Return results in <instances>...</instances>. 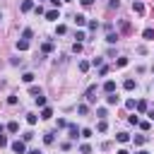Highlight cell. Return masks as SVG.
Here are the masks:
<instances>
[{
    "mask_svg": "<svg viewBox=\"0 0 154 154\" xmlns=\"http://www.w3.org/2000/svg\"><path fill=\"white\" fill-rule=\"evenodd\" d=\"M12 152H17V154H26V144H24V140L12 142Z\"/></svg>",
    "mask_w": 154,
    "mask_h": 154,
    "instance_id": "6da1fadb",
    "label": "cell"
},
{
    "mask_svg": "<svg viewBox=\"0 0 154 154\" xmlns=\"http://www.w3.org/2000/svg\"><path fill=\"white\" fill-rule=\"evenodd\" d=\"M103 91H106V94H113V91H116V82H113V79H108V82L103 84Z\"/></svg>",
    "mask_w": 154,
    "mask_h": 154,
    "instance_id": "7a4b0ae2",
    "label": "cell"
},
{
    "mask_svg": "<svg viewBox=\"0 0 154 154\" xmlns=\"http://www.w3.org/2000/svg\"><path fill=\"white\" fill-rule=\"evenodd\" d=\"M132 10H135L137 14H142V12H144V5H142L140 0H132Z\"/></svg>",
    "mask_w": 154,
    "mask_h": 154,
    "instance_id": "3957f363",
    "label": "cell"
},
{
    "mask_svg": "<svg viewBox=\"0 0 154 154\" xmlns=\"http://www.w3.org/2000/svg\"><path fill=\"white\" fill-rule=\"evenodd\" d=\"M58 17H60V12H58V10H48V12H46V19H51V22H55Z\"/></svg>",
    "mask_w": 154,
    "mask_h": 154,
    "instance_id": "277c9868",
    "label": "cell"
},
{
    "mask_svg": "<svg viewBox=\"0 0 154 154\" xmlns=\"http://www.w3.org/2000/svg\"><path fill=\"white\" fill-rule=\"evenodd\" d=\"M67 137H72V140H77V135H79V130H77V125H67Z\"/></svg>",
    "mask_w": 154,
    "mask_h": 154,
    "instance_id": "5b68a950",
    "label": "cell"
},
{
    "mask_svg": "<svg viewBox=\"0 0 154 154\" xmlns=\"http://www.w3.org/2000/svg\"><path fill=\"white\" fill-rule=\"evenodd\" d=\"M75 24H77V26H84V24H87V17H84V14H75Z\"/></svg>",
    "mask_w": 154,
    "mask_h": 154,
    "instance_id": "8992f818",
    "label": "cell"
},
{
    "mask_svg": "<svg viewBox=\"0 0 154 154\" xmlns=\"http://www.w3.org/2000/svg\"><path fill=\"white\" fill-rule=\"evenodd\" d=\"M118 101H120V99H118V96H116V91H113V94H108V96H106V103H111V106H116V103H118Z\"/></svg>",
    "mask_w": 154,
    "mask_h": 154,
    "instance_id": "52a82bcc",
    "label": "cell"
},
{
    "mask_svg": "<svg viewBox=\"0 0 154 154\" xmlns=\"http://www.w3.org/2000/svg\"><path fill=\"white\" fill-rule=\"evenodd\" d=\"M29 10H34V2L31 0H24L22 2V12H29Z\"/></svg>",
    "mask_w": 154,
    "mask_h": 154,
    "instance_id": "ba28073f",
    "label": "cell"
},
{
    "mask_svg": "<svg viewBox=\"0 0 154 154\" xmlns=\"http://www.w3.org/2000/svg\"><path fill=\"white\" fill-rule=\"evenodd\" d=\"M26 48H29V41H26V38L17 41V51H26Z\"/></svg>",
    "mask_w": 154,
    "mask_h": 154,
    "instance_id": "9c48e42d",
    "label": "cell"
},
{
    "mask_svg": "<svg viewBox=\"0 0 154 154\" xmlns=\"http://www.w3.org/2000/svg\"><path fill=\"white\" fill-rule=\"evenodd\" d=\"M147 41H154V29H144V34H142Z\"/></svg>",
    "mask_w": 154,
    "mask_h": 154,
    "instance_id": "30bf717a",
    "label": "cell"
},
{
    "mask_svg": "<svg viewBox=\"0 0 154 154\" xmlns=\"http://www.w3.org/2000/svg\"><path fill=\"white\" fill-rule=\"evenodd\" d=\"M106 41H108V43H116V41H118V34L108 31V34H106Z\"/></svg>",
    "mask_w": 154,
    "mask_h": 154,
    "instance_id": "8fae6325",
    "label": "cell"
},
{
    "mask_svg": "<svg viewBox=\"0 0 154 154\" xmlns=\"http://www.w3.org/2000/svg\"><path fill=\"white\" fill-rule=\"evenodd\" d=\"M135 84H137L135 79H125V82H123V87H125L128 91H130V89H135Z\"/></svg>",
    "mask_w": 154,
    "mask_h": 154,
    "instance_id": "7c38bea8",
    "label": "cell"
},
{
    "mask_svg": "<svg viewBox=\"0 0 154 154\" xmlns=\"http://www.w3.org/2000/svg\"><path fill=\"white\" fill-rule=\"evenodd\" d=\"M36 120H38V116H34V113H26V123H29V125H36Z\"/></svg>",
    "mask_w": 154,
    "mask_h": 154,
    "instance_id": "4fadbf2b",
    "label": "cell"
},
{
    "mask_svg": "<svg viewBox=\"0 0 154 154\" xmlns=\"http://www.w3.org/2000/svg\"><path fill=\"white\" fill-rule=\"evenodd\" d=\"M53 135H55V132H46V135H43V142H46V144H53V140H55Z\"/></svg>",
    "mask_w": 154,
    "mask_h": 154,
    "instance_id": "5bb4252c",
    "label": "cell"
},
{
    "mask_svg": "<svg viewBox=\"0 0 154 154\" xmlns=\"http://www.w3.org/2000/svg\"><path fill=\"white\" fill-rule=\"evenodd\" d=\"M51 116H53V111H51V108H43V111H41V118H43V120H48Z\"/></svg>",
    "mask_w": 154,
    "mask_h": 154,
    "instance_id": "9a60e30c",
    "label": "cell"
},
{
    "mask_svg": "<svg viewBox=\"0 0 154 154\" xmlns=\"http://www.w3.org/2000/svg\"><path fill=\"white\" fill-rule=\"evenodd\" d=\"M106 128H108V125H106V120L101 118V120H99V125H96V130H99V132H106Z\"/></svg>",
    "mask_w": 154,
    "mask_h": 154,
    "instance_id": "2e32d148",
    "label": "cell"
},
{
    "mask_svg": "<svg viewBox=\"0 0 154 154\" xmlns=\"http://www.w3.org/2000/svg\"><path fill=\"white\" fill-rule=\"evenodd\" d=\"M7 130H10V132H17V130H19V123H14V120L7 123Z\"/></svg>",
    "mask_w": 154,
    "mask_h": 154,
    "instance_id": "e0dca14e",
    "label": "cell"
},
{
    "mask_svg": "<svg viewBox=\"0 0 154 154\" xmlns=\"http://www.w3.org/2000/svg\"><path fill=\"white\" fill-rule=\"evenodd\" d=\"M31 36H34V31H31V29H24V31H22V38H26V41H29Z\"/></svg>",
    "mask_w": 154,
    "mask_h": 154,
    "instance_id": "ac0fdd59",
    "label": "cell"
},
{
    "mask_svg": "<svg viewBox=\"0 0 154 154\" xmlns=\"http://www.w3.org/2000/svg\"><path fill=\"white\" fill-rule=\"evenodd\" d=\"M22 79L29 84V82H34V75H31V72H24V75H22Z\"/></svg>",
    "mask_w": 154,
    "mask_h": 154,
    "instance_id": "d6986e66",
    "label": "cell"
},
{
    "mask_svg": "<svg viewBox=\"0 0 154 154\" xmlns=\"http://www.w3.org/2000/svg\"><path fill=\"white\" fill-rule=\"evenodd\" d=\"M36 106H46V96H43V94L36 96Z\"/></svg>",
    "mask_w": 154,
    "mask_h": 154,
    "instance_id": "ffe728a7",
    "label": "cell"
},
{
    "mask_svg": "<svg viewBox=\"0 0 154 154\" xmlns=\"http://www.w3.org/2000/svg\"><path fill=\"white\" fill-rule=\"evenodd\" d=\"M116 137H118V142H128V140H130V137H128V132H118Z\"/></svg>",
    "mask_w": 154,
    "mask_h": 154,
    "instance_id": "44dd1931",
    "label": "cell"
},
{
    "mask_svg": "<svg viewBox=\"0 0 154 154\" xmlns=\"http://www.w3.org/2000/svg\"><path fill=\"white\" fill-rule=\"evenodd\" d=\"M116 65H118V67H125V65H128V58H118Z\"/></svg>",
    "mask_w": 154,
    "mask_h": 154,
    "instance_id": "7402d4cb",
    "label": "cell"
},
{
    "mask_svg": "<svg viewBox=\"0 0 154 154\" xmlns=\"http://www.w3.org/2000/svg\"><path fill=\"white\" fill-rule=\"evenodd\" d=\"M137 111H147V101H144V99L137 101Z\"/></svg>",
    "mask_w": 154,
    "mask_h": 154,
    "instance_id": "603a6c76",
    "label": "cell"
},
{
    "mask_svg": "<svg viewBox=\"0 0 154 154\" xmlns=\"http://www.w3.org/2000/svg\"><path fill=\"white\" fill-rule=\"evenodd\" d=\"M79 152H82V154H91V147H89V144H82Z\"/></svg>",
    "mask_w": 154,
    "mask_h": 154,
    "instance_id": "cb8c5ba5",
    "label": "cell"
},
{
    "mask_svg": "<svg viewBox=\"0 0 154 154\" xmlns=\"http://www.w3.org/2000/svg\"><path fill=\"white\" fill-rule=\"evenodd\" d=\"M43 51H46V53H51V51H53V43H51V41H46V43H43Z\"/></svg>",
    "mask_w": 154,
    "mask_h": 154,
    "instance_id": "d4e9b609",
    "label": "cell"
},
{
    "mask_svg": "<svg viewBox=\"0 0 154 154\" xmlns=\"http://www.w3.org/2000/svg\"><path fill=\"white\" fill-rule=\"evenodd\" d=\"M77 113H79V116H87V106H84V103H82V106H77Z\"/></svg>",
    "mask_w": 154,
    "mask_h": 154,
    "instance_id": "484cf974",
    "label": "cell"
},
{
    "mask_svg": "<svg viewBox=\"0 0 154 154\" xmlns=\"http://www.w3.org/2000/svg\"><path fill=\"white\" fill-rule=\"evenodd\" d=\"M22 140H24V142H29V140H34V132H24V135H22Z\"/></svg>",
    "mask_w": 154,
    "mask_h": 154,
    "instance_id": "4316f807",
    "label": "cell"
},
{
    "mask_svg": "<svg viewBox=\"0 0 154 154\" xmlns=\"http://www.w3.org/2000/svg\"><path fill=\"white\" fill-rule=\"evenodd\" d=\"M144 140H147L144 135H137V137H135V144H144Z\"/></svg>",
    "mask_w": 154,
    "mask_h": 154,
    "instance_id": "83f0119b",
    "label": "cell"
},
{
    "mask_svg": "<svg viewBox=\"0 0 154 154\" xmlns=\"http://www.w3.org/2000/svg\"><path fill=\"white\" fill-rule=\"evenodd\" d=\"M29 91H31V96H38V94H41V89H38V87H31Z\"/></svg>",
    "mask_w": 154,
    "mask_h": 154,
    "instance_id": "f1b7e54d",
    "label": "cell"
},
{
    "mask_svg": "<svg viewBox=\"0 0 154 154\" xmlns=\"http://www.w3.org/2000/svg\"><path fill=\"white\" fill-rule=\"evenodd\" d=\"M125 106H128V108H135L137 103H135V99H128V101H125Z\"/></svg>",
    "mask_w": 154,
    "mask_h": 154,
    "instance_id": "f546056e",
    "label": "cell"
},
{
    "mask_svg": "<svg viewBox=\"0 0 154 154\" xmlns=\"http://www.w3.org/2000/svg\"><path fill=\"white\" fill-rule=\"evenodd\" d=\"M58 128H67V120L65 118H58Z\"/></svg>",
    "mask_w": 154,
    "mask_h": 154,
    "instance_id": "4dcf8cb0",
    "label": "cell"
},
{
    "mask_svg": "<svg viewBox=\"0 0 154 154\" xmlns=\"http://www.w3.org/2000/svg\"><path fill=\"white\" fill-rule=\"evenodd\" d=\"M5 144H7V137H5L2 132H0V147H5Z\"/></svg>",
    "mask_w": 154,
    "mask_h": 154,
    "instance_id": "1f68e13d",
    "label": "cell"
},
{
    "mask_svg": "<svg viewBox=\"0 0 154 154\" xmlns=\"http://www.w3.org/2000/svg\"><path fill=\"white\" fill-rule=\"evenodd\" d=\"M82 5H84V7H91V5H94V0H82Z\"/></svg>",
    "mask_w": 154,
    "mask_h": 154,
    "instance_id": "d6a6232c",
    "label": "cell"
},
{
    "mask_svg": "<svg viewBox=\"0 0 154 154\" xmlns=\"http://www.w3.org/2000/svg\"><path fill=\"white\" fill-rule=\"evenodd\" d=\"M51 2H53V5H55V7H58V5H60V0H51Z\"/></svg>",
    "mask_w": 154,
    "mask_h": 154,
    "instance_id": "836d02e7",
    "label": "cell"
},
{
    "mask_svg": "<svg viewBox=\"0 0 154 154\" xmlns=\"http://www.w3.org/2000/svg\"><path fill=\"white\" fill-rule=\"evenodd\" d=\"M118 154H128V152H125V149H120V152H118Z\"/></svg>",
    "mask_w": 154,
    "mask_h": 154,
    "instance_id": "e575fe53",
    "label": "cell"
},
{
    "mask_svg": "<svg viewBox=\"0 0 154 154\" xmlns=\"http://www.w3.org/2000/svg\"><path fill=\"white\" fill-rule=\"evenodd\" d=\"M137 154H147V152H137Z\"/></svg>",
    "mask_w": 154,
    "mask_h": 154,
    "instance_id": "d590c367",
    "label": "cell"
},
{
    "mask_svg": "<svg viewBox=\"0 0 154 154\" xmlns=\"http://www.w3.org/2000/svg\"><path fill=\"white\" fill-rule=\"evenodd\" d=\"M65 2H70V0H65Z\"/></svg>",
    "mask_w": 154,
    "mask_h": 154,
    "instance_id": "8d00e7d4",
    "label": "cell"
}]
</instances>
